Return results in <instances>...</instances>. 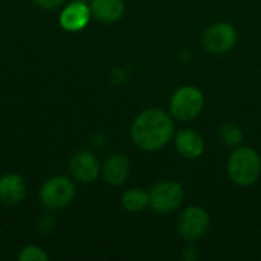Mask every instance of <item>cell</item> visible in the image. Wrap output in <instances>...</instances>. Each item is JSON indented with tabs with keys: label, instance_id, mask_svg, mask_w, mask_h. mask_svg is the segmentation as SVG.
<instances>
[{
	"label": "cell",
	"instance_id": "obj_1",
	"mask_svg": "<svg viewBox=\"0 0 261 261\" xmlns=\"http://www.w3.org/2000/svg\"><path fill=\"white\" fill-rule=\"evenodd\" d=\"M174 122L161 109L141 112L132 124V141L142 151H156L174 138Z\"/></svg>",
	"mask_w": 261,
	"mask_h": 261
},
{
	"label": "cell",
	"instance_id": "obj_2",
	"mask_svg": "<svg viewBox=\"0 0 261 261\" xmlns=\"http://www.w3.org/2000/svg\"><path fill=\"white\" fill-rule=\"evenodd\" d=\"M261 174L260 154L251 147H242L231 153L228 159V176L239 187L254 185Z\"/></svg>",
	"mask_w": 261,
	"mask_h": 261
},
{
	"label": "cell",
	"instance_id": "obj_3",
	"mask_svg": "<svg viewBox=\"0 0 261 261\" xmlns=\"http://www.w3.org/2000/svg\"><path fill=\"white\" fill-rule=\"evenodd\" d=\"M205 106V96L196 86L179 87L170 101V112L179 121L196 119Z\"/></svg>",
	"mask_w": 261,
	"mask_h": 261
},
{
	"label": "cell",
	"instance_id": "obj_4",
	"mask_svg": "<svg viewBox=\"0 0 261 261\" xmlns=\"http://www.w3.org/2000/svg\"><path fill=\"white\" fill-rule=\"evenodd\" d=\"M185 197L184 187L176 180H162L150 191V206L158 214H170L176 211Z\"/></svg>",
	"mask_w": 261,
	"mask_h": 261
},
{
	"label": "cell",
	"instance_id": "obj_5",
	"mask_svg": "<svg viewBox=\"0 0 261 261\" xmlns=\"http://www.w3.org/2000/svg\"><path fill=\"white\" fill-rule=\"evenodd\" d=\"M75 197V185L64 176H54L47 179L40 190L41 203L47 210H60L67 206Z\"/></svg>",
	"mask_w": 261,
	"mask_h": 261
},
{
	"label": "cell",
	"instance_id": "obj_6",
	"mask_svg": "<svg viewBox=\"0 0 261 261\" xmlns=\"http://www.w3.org/2000/svg\"><path fill=\"white\" fill-rule=\"evenodd\" d=\"M177 229L185 240L197 242L210 229V216L200 206H188L179 216Z\"/></svg>",
	"mask_w": 261,
	"mask_h": 261
},
{
	"label": "cell",
	"instance_id": "obj_7",
	"mask_svg": "<svg viewBox=\"0 0 261 261\" xmlns=\"http://www.w3.org/2000/svg\"><path fill=\"white\" fill-rule=\"evenodd\" d=\"M203 47L211 54H226L237 43V31L231 23H214L202 35Z\"/></svg>",
	"mask_w": 261,
	"mask_h": 261
},
{
	"label": "cell",
	"instance_id": "obj_8",
	"mask_svg": "<svg viewBox=\"0 0 261 261\" xmlns=\"http://www.w3.org/2000/svg\"><path fill=\"white\" fill-rule=\"evenodd\" d=\"M70 173L81 184H90L99 176V162L93 153L80 150L70 159Z\"/></svg>",
	"mask_w": 261,
	"mask_h": 261
},
{
	"label": "cell",
	"instance_id": "obj_9",
	"mask_svg": "<svg viewBox=\"0 0 261 261\" xmlns=\"http://www.w3.org/2000/svg\"><path fill=\"white\" fill-rule=\"evenodd\" d=\"M90 15V6H87L84 2H72L61 11L60 24L69 32H78L87 26Z\"/></svg>",
	"mask_w": 261,
	"mask_h": 261
},
{
	"label": "cell",
	"instance_id": "obj_10",
	"mask_svg": "<svg viewBox=\"0 0 261 261\" xmlns=\"http://www.w3.org/2000/svg\"><path fill=\"white\" fill-rule=\"evenodd\" d=\"M174 145L180 156L185 159H197L205 151V142L203 138L191 130V128H182L177 133H174Z\"/></svg>",
	"mask_w": 261,
	"mask_h": 261
},
{
	"label": "cell",
	"instance_id": "obj_11",
	"mask_svg": "<svg viewBox=\"0 0 261 261\" xmlns=\"http://www.w3.org/2000/svg\"><path fill=\"white\" fill-rule=\"evenodd\" d=\"M26 197V184L21 176L9 173L0 177V202L8 206L18 205Z\"/></svg>",
	"mask_w": 261,
	"mask_h": 261
},
{
	"label": "cell",
	"instance_id": "obj_12",
	"mask_svg": "<svg viewBox=\"0 0 261 261\" xmlns=\"http://www.w3.org/2000/svg\"><path fill=\"white\" fill-rule=\"evenodd\" d=\"M104 180L112 187H119L127 182L130 176V161L124 154H112L106 159L102 167Z\"/></svg>",
	"mask_w": 261,
	"mask_h": 261
},
{
	"label": "cell",
	"instance_id": "obj_13",
	"mask_svg": "<svg viewBox=\"0 0 261 261\" xmlns=\"http://www.w3.org/2000/svg\"><path fill=\"white\" fill-rule=\"evenodd\" d=\"M92 15L102 23H115L122 18L125 12L124 0H92Z\"/></svg>",
	"mask_w": 261,
	"mask_h": 261
},
{
	"label": "cell",
	"instance_id": "obj_14",
	"mask_svg": "<svg viewBox=\"0 0 261 261\" xmlns=\"http://www.w3.org/2000/svg\"><path fill=\"white\" fill-rule=\"evenodd\" d=\"M121 203L128 213H141L150 206V193L141 188H132L122 194Z\"/></svg>",
	"mask_w": 261,
	"mask_h": 261
},
{
	"label": "cell",
	"instance_id": "obj_15",
	"mask_svg": "<svg viewBox=\"0 0 261 261\" xmlns=\"http://www.w3.org/2000/svg\"><path fill=\"white\" fill-rule=\"evenodd\" d=\"M219 136L223 144L229 147H237L243 142V132L239 125L236 124H225L220 127Z\"/></svg>",
	"mask_w": 261,
	"mask_h": 261
},
{
	"label": "cell",
	"instance_id": "obj_16",
	"mask_svg": "<svg viewBox=\"0 0 261 261\" xmlns=\"http://www.w3.org/2000/svg\"><path fill=\"white\" fill-rule=\"evenodd\" d=\"M47 258H49L47 254L40 246H35V245L24 246L18 254L20 261H46Z\"/></svg>",
	"mask_w": 261,
	"mask_h": 261
},
{
	"label": "cell",
	"instance_id": "obj_17",
	"mask_svg": "<svg viewBox=\"0 0 261 261\" xmlns=\"http://www.w3.org/2000/svg\"><path fill=\"white\" fill-rule=\"evenodd\" d=\"M66 0H34V3L43 9H57L60 8Z\"/></svg>",
	"mask_w": 261,
	"mask_h": 261
}]
</instances>
